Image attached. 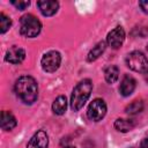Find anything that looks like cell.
Wrapping results in <instances>:
<instances>
[{
    "mask_svg": "<svg viewBox=\"0 0 148 148\" xmlns=\"http://www.w3.org/2000/svg\"><path fill=\"white\" fill-rule=\"evenodd\" d=\"M64 148H75V147H73V146H65Z\"/></svg>",
    "mask_w": 148,
    "mask_h": 148,
    "instance_id": "obj_22",
    "label": "cell"
},
{
    "mask_svg": "<svg viewBox=\"0 0 148 148\" xmlns=\"http://www.w3.org/2000/svg\"><path fill=\"white\" fill-rule=\"evenodd\" d=\"M135 84H136V82H135V80L131 76V75H128V74H126L124 77H123V80H121V83H120V87H119V91H120V94L123 95V96H130L133 91H134V89H135Z\"/></svg>",
    "mask_w": 148,
    "mask_h": 148,
    "instance_id": "obj_11",
    "label": "cell"
},
{
    "mask_svg": "<svg viewBox=\"0 0 148 148\" xmlns=\"http://www.w3.org/2000/svg\"><path fill=\"white\" fill-rule=\"evenodd\" d=\"M140 148H148V138H145V139L141 141Z\"/></svg>",
    "mask_w": 148,
    "mask_h": 148,
    "instance_id": "obj_21",
    "label": "cell"
},
{
    "mask_svg": "<svg viewBox=\"0 0 148 148\" xmlns=\"http://www.w3.org/2000/svg\"><path fill=\"white\" fill-rule=\"evenodd\" d=\"M147 50H148V45H147Z\"/></svg>",
    "mask_w": 148,
    "mask_h": 148,
    "instance_id": "obj_23",
    "label": "cell"
},
{
    "mask_svg": "<svg viewBox=\"0 0 148 148\" xmlns=\"http://www.w3.org/2000/svg\"><path fill=\"white\" fill-rule=\"evenodd\" d=\"M134 121L131 120V119H124V118H118L116 121H114V128L119 132H128L131 131L133 127H134Z\"/></svg>",
    "mask_w": 148,
    "mask_h": 148,
    "instance_id": "obj_15",
    "label": "cell"
},
{
    "mask_svg": "<svg viewBox=\"0 0 148 148\" xmlns=\"http://www.w3.org/2000/svg\"><path fill=\"white\" fill-rule=\"evenodd\" d=\"M66 109H67V99L65 96H58L53 104H52V110L56 114H64L66 112Z\"/></svg>",
    "mask_w": 148,
    "mask_h": 148,
    "instance_id": "obj_14",
    "label": "cell"
},
{
    "mask_svg": "<svg viewBox=\"0 0 148 148\" xmlns=\"http://www.w3.org/2000/svg\"><path fill=\"white\" fill-rule=\"evenodd\" d=\"M125 61L127 67L134 72H140V73L148 72V58L140 51H133L128 53Z\"/></svg>",
    "mask_w": 148,
    "mask_h": 148,
    "instance_id": "obj_4",
    "label": "cell"
},
{
    "mask_svg": "<svg viewBox=\"0 0 148 148\" xmlns=\"http://www.w3.org/2000/svg\"><path fill=\"white\" fill-rule=\"evenodd\" d=\"M37 7L44 16H52L58 12L59 2L54 0H40L37 1Z\"/></svg>",
    "mask_w": 148,
    "mask_h": 148,
    "instance_id": "obj_10",
    "label": "cell"
},
{
    "mask_svg": "<svg viewBox=\"0 0 148 148\" xmlns=\"http://www.w3.org/2000/svg\"><path fill=\"white\" fill-rule=\"evenodd\" d=\"M14 90L17 97L25 104H32L38 97L37 82L29 75L18 77L14 84Z\"/></svg>",
    "mask_w": 148,
    "mask_h": 148,
    "instance_id": "obj_1",
    "label": "cell"
},
{
    "mask_svg": "<svg viewBox=\"0 0 148 148\" xmlns=\"http://www.w3.org/2000/svg\"><path fill=\"white\" fill-rule=\"evenodd\" d=\"M49 145V136L45 131H38L36 132L30 141L27 145V148H47Z\"/></svg>",
    "mask_w": 148,
    "mask_h": 148,
    "instance_id": "obj_9",
    "label": "cell"
},
{
    "mask_svg": "<svg viewBox=\"0 0 148 148\" xmlns=\"http://www.w3.org/2000/svg\"><path fill=\"white\" fill-rule=\"evenodd\" d=\"M104 76H105V80H106L108 83H110V84L114 83L119 77L118 67L117 66H109L104 72Z\"/></svg>",
    "mask_w": 148,
    "mask_h": 148,
    "instance_id": "obj_16",
    "label": "cell"
},
{
    "mask_svg": "<svg viewBox=\"0 0 148 148\" xmlns=\"http://www.w3.org/2000/svg\"><path fill=\"white\" fill-rule=\"evenodd\" d=\"M142 110H143V102L139 101V99H135V101H133L132 103H130L126 106L125 112L127 114H130V116H134V114L140 113Z\"/></svg>",
    "mask_w": 148,
    "mask_h": 148,
    "instance_id": "obj_17",
    "label": "cell"
},
{
    "mask_svg": "<svg viewBox=\"0 0 148 148\" xmlns=\"http://www.w3.org/2000/svg\"><path fill=\"white\" fill-rule=\"evenodd\" d=\"M12 25V20L6 16L3 13L0 14V32L1 34H5Z\"/></svg>",
    "mask_w": 148,
    "mask_h": 148,
    "instance_id": "obj_18",
    "label": "cell"
},
{
    "mask_svg": "<svg viewBox=\"0 0 148 148\" xmlns=\"http://www.w3.org/2000/svg\"><path fill=\"white\" fill-rule=\"evenodd\" d=\"M24 58H25V51L22 47H18L16 45L9 47L5 56V60L13 65L21 64L24 60Z\"/></svg>",
    "mask_w": 148,
    "mask_h": 148,
    "instance_id": "obj_8",
    "label": "cell"
},
{
    "mask_svg": "<svg viewBox=\"0 0 148 148\" xmlns=\"http://www.w3.org/2000/svg\"><path fill=\"white\" fill-rule=\"evenodd\" d=\"M91 90H92V83L89 79H86L79 82L73 89V92L71 96V108L74 111H79L88 101L91 94Z\"/></svg>",
    "mask_w": 148,
    "mask_h": 148,
    "instance_id": "obj_2",
    "label": "cell"
},
{
    "mask_svg": "<svg viewBox=\"0 0 148 148\" xmlns=\"http://www.w3.org/2000/svg\"><path fill=\"white\" fill-rule=\"evenodd\" d=\"M40 30H42V23L36 16L31 14H25L21 17L20 32L22 36L28 38H34L40 32Z\"/></svg>",
    "mask_w": 148,
    "mask_h": 148,
    "instance_id": "obj_3",
    "label": "cell"
},
{
    "mask_svg": "<svg viewBox=\"0 0 148 148\" xmlns=\"http://www.w3.org/2000/svg\"><path fill=\"white\" fill-rule=\"evenodd\" d=\"M139 6L142 9V12L148 15V1H140L139 2Z\"/></svg>",
    "mask_w": 148,
    "mask_h": 148,
    "instance_id": "obj_20",
    "label": "cell"
},
{
    "mask_svg": "<svg viewBox=\"0 0 148 148\" xmlns=\"http://www.w3.org/2000/svg\"><path fill=\"white\" fill-rule=\"evenodd\" d=\"M16 118L9 111L1 112V128L3 131H12L16 126Z\"/></svg>",
    "mask_w": 148,
    "mask_h": 148,
    "instance_id": "obj_12",
    "label": "cell"
},
{
    "mask_svg": "<svg viewBox=\"0 0 148 148\" xmlns=\"http://www.w3.org/2000/svg\"><path fill=\"white\" fill-rule=\"evenodd\" d=\"M105 47H106V44H105V42H98L90 51H89V53H88V57H87V60L88 61H94V60H96L99 56H102V53L105 51Z\"/></svg>",
    "mask_w": 148,
    "mask_h": 148,
    "instance_id": "obj_13",
    "label": "cell"
},
{
    "mask_svg": "<svg viewBox=\"0 0 148 148\" xmlns=\"http://www.w3.org/2000/svg\"><path fill=\"white\" fill-rule=\"evenodd\" d=\"M125 40V30L123 29V27L118 25L114 29H112L106 37V43L109 46H111L112 49H119Z\"/></svg>",
    "mask_w": 148,
    "mask_h": 148,
    "instance_id": "obj_7",
    "label": "cell"
},
{
    "mask_svg": "<svg viewBox=\"0 0 148 148\" xmlns=\"http://www.w3.org/2000/svg\"><path fill=\"white\" fill-rule=\"evenodd\" d=\"M106 113V104L101 98H95L88 106L87 116L92 121H99Z\"/></svg>",
    "mask_w": 148,
    "mask_h": 148,
    "instance_id": "obj_5",
    "label": "cell"
},
{
    "mask_svg": "<svg viewBox=\"0 0 148 148\" xmlns=\"http://www.w3.org/2000/svg\"><path fill=\"white\" fill-rule=\"evenodd\" d=\"M60 62H61V56L57 51H50V52L45 53L40 60L42 68L47 73L56 72L59 68Z\"/></svg>",
    "mask_w": 148,
    "mask_h": 148,
    "instance_id": "obj_6",
    "label": "cell"
},
{
    "mask_svg": "<svg viewBox=\"0 0 148 148\" xmlns=\"http://www.w3.org/2000/svg\"><path fill=\"white\" fill-rule=\"evenodd\" d=\"M10 3L13 5V6H15L17 9H20V10H24L29 5H30V1L28 0H20V1H10Z\"/></svg>",
    "mask_w": 148,
    "mask_h": 148,
    "instance_id": "obj_19",
    "label": "cell"
}]
</instances>
